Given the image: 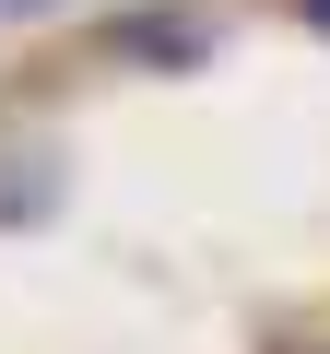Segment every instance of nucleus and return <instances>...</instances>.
<instances>
[{
  "label": "nucleus",
  "mask_w": 330,
  "mask_h": 354,
  "mask_svg": "<svg viewBox=\"0 0 330 354\" xmlns=\"http://www.w3.org/2000/svg\"><path fill=\"white\" fill-rule=\"evenodd\" d=\"M118 48H130V59H189V48H201V24H130Z\"/></svg>",
  "instance_id": "f257e3e1"
}]
</instances>
